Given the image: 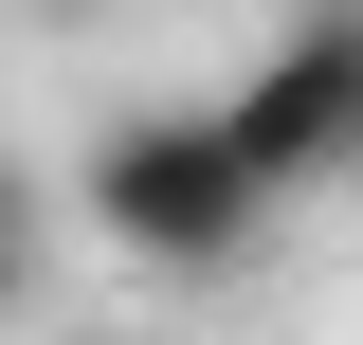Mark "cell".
I'll use <instances>...</instances> for the list:
<instances>
[{"label": "cell", "mask_w": 363, "mask_h": 345, "mask_svg": "<svg viewBox=\"0 0 363 345\" xmlns=\"http://www.w3.org/2000/svg\"><path fill=\"white\" fill-rule=\"evenodd\" d=\"M55 18H73V0H55Z\"/></svg>", "instance_id": "5b68a950"}, {"label": "cell", "mask_w": 363, "mask_h": 345, "mask_svg": "<svg viewBox=\"0 0 363 345\" xmlns=\"http://www.w3.org/2000/svg\"><path fill=\"white\" fill-rule=\"evenodd\" d=\"M73 345H145V327H73Z\"/></svg>", "instance_id": "3957f363"}, {"label": "cell", "mask_w": 363, "mask_h": 345, "mask_svg": "<svg viewBox=\"0 0 363 345\" xmlns=\"http://www.w3.org/2000/svg\"><path fill=\"white\" fill-rule=\"evenodd\" d=\"M218 109H236V146H255V182H272V200L363 182V18H327V0H309V18H291V37H272Z\"/></svg>", "instance_id": "7a4b0ae2"}, {"label": "cell", "mask_w": 363, "mask_h": 345, "mask_svg": "<svg viewBox=\"0 0 363 345\" xmlns=\"http://www.w3.org/2000/svg\"><path fill=\"white\" fill-rule=\"evenodd\" d=\"M73 200H91V236L128 273H236L255 218H272V182L236 146V109H109L91 164H73Z\"/></svg>", "instance_id": "6da1fadb"}, {"label": "cell", "mask_w": 363, "mask_h": 345, "mask_svg": "<svg viewBox=\"0 0 363 345\" xmlns=\"http://www.w3.org/2000/svg\"><path fill=\"white\" fill-rule=\"evenodd\" d=\"M327 18H363V0H327Z\"/></svg>", "instance_id": "277c9868"}]
</instances>
